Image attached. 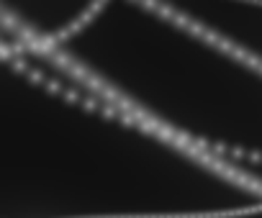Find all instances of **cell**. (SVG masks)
I'll list each match as a JSON object with an SVG mask.
<instances>
[{"label": "cell", "instance_id": "obj_1", "mask_svg": "<svg viewBox=\"0 0 262 218\" xmlns=\"http://www.w3.org/2000/svg\"><path fill=\"white\" fill-rule=\"evenodd\" d=\"M185 21L262 67V6H172Z\"/></svg>", "mask_w": 262, "mask_h": 218}]
</instances>
